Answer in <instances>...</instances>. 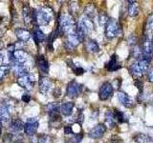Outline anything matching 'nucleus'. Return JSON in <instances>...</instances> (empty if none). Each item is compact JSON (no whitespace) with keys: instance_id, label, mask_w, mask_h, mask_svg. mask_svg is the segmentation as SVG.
<instances>
[{"instance_id":"f257e3e1","label":"nucleus","mask_w":153,"mask_h":143,"mask_svg":"<svg viewBox=\"0 0 153 143\" xmlns=\"http://www.w3.org/2000/svg\"><path fill=\"white\" fill-rule=\"evenodd\" d=\"M76 24L75 20L69 14H63L59 19V30L61 33L70 35V33L76 32Z\"/></svg>"},{"instance_id":"f03ea898","label":"nucleus","mask_w":153,"mask_h":143,"mask_svg":"<svg viewBox=\"0 0 153 143\" xmlns=\"http://www.w3.org/2000/svg\"><path fill=\"white\" fill-rule=\"evenodd\" d=\"M53 17H54V12L48 6L42 7L36 12V22L42 26L48 25L52 21Z\"/></svg>"},{"instance_id":"7ed1b4c3","label":"nucleus","mask_w":153,"mask_h":143,"mask_svg":"<svg viewBox=\"0 0 153 143\" xmlns=\"http://www.w3.org/2000/svg\"><path fill=\"white\" fill-rule=\"evenodd\" d=\"M120 27L119 23L115 19H109V21L107 22L106 26H105V36L108 39H112V38L116 37L119 33Z\"/></svg>"},{"instance_id":"20e7f679","label":"nucleus","mask_w":153,"mask_h":143,"mask_svg":"<svg viewBox=\"0 0 153 143\" xmlns=\"http://www.w3.org/2000/svg\"><path fill=\"white\" fill-rule=\"evenodd\" d=\"M16 82L20 87L26 90H31L33 87V85H35V76H33V74L28 73L25 75L17 77Z\"/></svg>"},{"instance_id":"39448f33","label":"nucleus","mask_w":153,"mask_h":143,"mask_svg":"<svg viewBox=\"0 0 153 143\" xmlns=\"http://www.w3.org/2000/svg\"><path fill=\"white\" fill-rule=\"evenodd\" d=\"M76 28H78L79 30H80L81 32H83L85 35H87L88 32L93 31L94 23L92 21V19H90L86 16H83L82 18H80L79 24L76 25Z\"/></svg>"},{"instance_id":"423d86ee","label":"nucleus","mask_w":153,"mask_h":143,"mask_svg":"<svg viewBox=\"0 0 153 143\" xmlns=\"http://www.w3.org/2000/svg\"><path fill=\"white\" fill-rule=\"evenodd\" d=\"M81 91V86L75 80H72L71 82L68 83L66 89V94L67 97L70 98H75L76 97H79V94H80Z\"/></svg>"},{"instance_id":"0eeeda50","label":"nucleus","mask_w":153,"mask_h":143,"mask_svg":"<svg viewBox=\"0 0 153 143\" xmlns=\"http://www.w3.org/2000/svg\"><path fill=\"white\" fill-rule=\"evenodd\" d=\"M113 94V87L112 85L109 82H104L100 88V92H99V97L100 100H107L110 98Z\"/></svg>"},{"instance_id":"6e6552de","label":"nucleus","mask_w":153,"mask_h":143,"mask_svg":"<svg viewBox=\"0 0 153 143\" xmlns=\"http://www.w3.org/2000/svg\"><path fill=\"white\" fill-rule=\"evenodd\" d=\"M38 129V122L37 118H29L27 122L24 124V131L27 136H33L36 133Z\"/></svg>"},{"instance_id":"1a4fd4ad","label":"nucleus","mask_w":153,"mask_h":143,"mask_svg":"<svg viewBox=\"0 0 153 143\" xmlns=\"http://www.w3.org/2000/svg\"><path fill=\"white\" fill-rule=\"evenodd\" d=\"M105 131H106V126H105V124H98V125H96L94 128L91 129L88 136L91 138L98 139V138H100L104 135Z\"/></svg>"},{"instance_id":"9d476101","label":"nucleus","mask_w":153,"mask_h":143,"mask_svg":"<svg viewBox=\"0 0 153 143\" xmlns=\"http://www.w3.org/2000/svg\"><path fill=\"white\" fill-rule=\"evenodd\" d=\"M23 18L26 24H30L33 21H36V12L32 11L27 5L23 6Z\"/></svg>"},{"instance_id":"9b49d317","label":"nucleus","mask_w":153,"mask_h":143,"mask_svg":"<svg viewBox=\"0 0 153 143\" xmlns=\"http://www.w3.org/2000/svg\"><path fill=\"white\" fill-rule=\"evenodd\" d=\"M52 80L48 77H41L39 79V92L43 94H47L52 89Z\"/></svg>"},{"instance_id":"f8f14e48","label":"nucleus","mask_w":153,"mask_h":143,"mask_svg":"<svg viewBox=\"0 0 153 143\" xmlns=\"http://www.w3.org/2000/svg\"><path fill=\"white\" fill-rule=\"evenodd\" d=\"M118 99L124 107H126V108L133 107V105H134L133 100L131 99V97H129L124 92H119L118 93Z\"/></svg>"},{"instance_id":"ddd939ff","label":"nucleus","mask_w":153,"mask_h":143,"mask_svg":"<svg viewBox=\"0 0 153 143\" xmlns=\"http://www.w3.org/2000/svg\"><path fill=\"white\" fill-rule=\"evenodd\" d=\"M16 35L19 40L22 42H27L30 40L31 38V32H29L26 29H22V28H17L16 29Z\"/></svg>"},{"instance_id":"4468645a","label":"nucleus","mask_w":153,"mask_h":143,"mask_svg":"<svg viewBox=\"0 0 153 143\" xmlns=\"http://www.w3.org/2000/svg\"><path fill=\"white\" fill-rule=\"evenodd\" d=\"M13 60L14 63H18V64H24L27 61V54L22 50H16L13 52ZM13 63V64H14Z\"/></svg>"},{"instance_id":"2eb2a0df","label":"nucleus","mask_w":153,"mask_h":143,"mask_svg":"<svg viewBox=\"0 0 153 143\" xmlns=\"http://www.w3.org/2000/svg\"><path fill=\"white\" fill-rule=\"evenodd\" d=\"M105 67H106L107 71L109 72H115V71H118L120 68H121V64H119L118 62V56L117 55H113L111 56V58H110L109 62L105 65Z\"/></svg>"},{"instance_id":"dca6fc26","label":"nucleus","mask_w":153,"mask_h":143,"mask_svg":"<svg viewBox=\"0 0 153 143\" xmlns=\"http://www.w3.org/2000/svg\"><path fill=\"white\" fill-rule=\"evenodd\" d=\"M116 116H115L114 111H107L105 114V126H108L110 129H112L116 125Z\"/></svg>"},{"instance_id":"f3484780","label":"nucleus","mask_w":153,"mask_h":143,"mask_svg":"<svg viewBox=\"0 0 153 143\" xmlns=\"http://www.w3.org/2000/svg\"><path fill=\"white\" fill-rule=\"evenodd\" d=\"M37 65H38V68H39V71L41 72V74H47L48 73H49V67H50L49 62L47 61V59L43 55L38 57Z\"/></svg>"},{"instance_id":"a211bd4d","label":"nucleus","mask_w":153,"mask_h":143,"mask_svg":"<svg viewBox=\"0 0 153 143\" xmlns=\"http://www.w3.org/2000/svg\"><path fill=\"white\" fill-rule=\"evenodd\" d=\"M13 73L17 77H20L22 75H25L28 74V69L26 68V66L24 64H18V63H14L13 65Z\"/></svg>"},{"instance_id":"6ab92c4d","label":"nucleus","mask_w":153,"mask_h":143,"mask_svg":"<svg viewBox=\"0 0 153 143\" xmlns=\"http://www.w3.org/2000/svg\"><path fill=\"white\" fill-rule=\"evenodd\" d=\"M128 8H127V13L128 15L131 17H135L139 14L140 12V8H139V4L135 1H128Z\"/></svg>"},{"instance_id":"aec40b11","label":"nucleus","mask_w":153,"mask_h":143,"mask_svg":"<svg viewBox=\"0 0 153 143\" xmlns=\"http://www.w3.org/2000/svg\"><path fill=\"white\" fill-rule=\"evenodd\" d=\"M74 103L73 102H65L60 106V112L65 116H69L73 113L74 109Z\"/></svg>"},{"instance_id":"412c9836","label":"nucleus","mask_w":153,"mask_h":143,"mask_svg":"<svg viewBox=\"0 0 153 143\" xmlns=\"http://www.w3.org/2000/svg\"><path fill=\"white\" fill-rule=\"evenodd\" d=\"M80 42L81 41H80L79 37L78 35H76V32H72V33H70V35H67V41H66V43H67V44H69L70 46H72L73 48L78 46Z\"/></svg>"},{"instance_id":"4be33fe9","label":"nucleus","mask_w":153,"mask_h":143,"mask_svg":"<svg viewBox=\"0 0 153 143\" xmlns=\"http://www.w3.org/2000/svg\"><path fill=\"white\" fill-rule=\"evenodd\" d=\"M10 129L13 132H19L24 129V123L20 119H13L12 122L10 123Z\"/></svg>"},{"instance_id":"5701e85b","label":"nucleus","mask_w":153,"mask_h":143,"mask_svg":"<svg viewBox=\"0 0 153 143\" xmlns=\"http://www.w3.org/2000/svg\"><path fill=\"white\" fill-rule=\"evenodd\" d=\"M137 65H138V68L140 69V71L142 72L143 74L149 70V61L146 60V58H143V57H142L141 59L138 60Z\"/></svg>"},{"instance_id":"b1692460","label":"nucleus","mask_w":153,"mask_h":143,"mask_svg":"<svg viewBox=\"0 0 153 143\" xmlns=\"http://www.w3.org/2000/svg\"><path fill=\"white\" fill-rule=\"evenodd\" d=\"M85 46H86V50L90 52H97L100 51L99 44L93 39H88L87 41H86Z\"/></svg>"},{"instance_id":"393cba45","label":"nucleus","mask_w":153,"mask_h":143,"mask_svg":"<svg viewBox=\"0 0 153 143\" xmlns=\"http://www.w3.org/2000/svg\"><path fill=\"white\" fill-rule=\"evenodd\" d=\"M33 38H35V41L36 42V44H38L39 42H43L46 39V36L39 28L36 27L35 30H33Z\"/></svg>"},{"instance_id":"a878e982","label":"nucleus","mask_w":153,"mask_h":143,"mask_svg":"<svg viewBox=\"0 0 153 143\" xmlns=\"http://www.w3.org/2000/svg\"><path fill=\"white\" fill-rule=\"evenodd\" d=\"M0 119L3 122H7L10 119V111L6 105L0 106Z\"/></svg>"},{"instance_id":"bb28decb","label":"nucleus","mask_w":153,"mask_h":143,"mask_svg":"<svg viewBox=\"0 0 153 143\" xmlns=\"http://www.w3.org/2000/svg\"><path fill=\"white\" fill-rule=\"evenodd\" d=\"M133 140L136 143H148L150 141V137L146 133H138L133 137Z\"/></svg>"},{"instance_id":"cd10ccee","label":"nucleus","mask_w":153,"mask_h":143,"mask_svg":"<svg viewBox=\"0 0 153 143\" xmlns=\"http://www.w3.org/2000/svg\"><path fill=\"white\" fill-rule=\"evenodd\" d=\"M129 72H130L131 75L133 76L134 78H139V77H141V76L143 75L142 72L140 71V69L138 68L137 63L131 65V67L129 68Z\"/></svg>"},{"instance_id":"c85d7f7f","label":"nucleus","mask_w":153,"mask_h":143,"mask_svg":"<svg viewBox=\"0 0 153 143\" xmlns=\"http://www.w3.org/2000/svg\"><path fill=\"white\" fill-rule=\"evenodd\" d=\"M11 72V66L10 65H1L0 66V79L7 76Z\"/></svg>"},{"instance_id":"c756f323","label":"nucleus","mask_w":153,"mask_h":143,"mask_svg":"<svg viewBox=\"0 0 153 143\" xmlns=\"http://www.w3.org/2000/svg\"><path fill=\"white\" fill-rule=\"evenodd\" d=\"M85 14H86V17H88L90 19H92L96 15V9L93 5H89V6L86 7Z\"/></svg>"},{"instance_id":"7c9ffc66","label":"nucleus","mask_w":153,"mask_h":143,"mask_svg":"<svg viewBox=\"0 0 153 143\" xmlns=\"http://www.w3.org/2000/svg\"><path fill=\"white\" fill-rule=\"evenodd\" d=\"M114 113H115V116H116L117 120H118L120 123H124V122H126V121H127V118H126V114H124L123 112L118 111V110H115Z\"/></svg>"},{"instance_id":"2f4dec72","label":"nucleus","mask_w":153,"mask_h":143,"mask_svg":"<svg viewBox=\"0 0 153 143\" xmlns=\"http://www.w3.org/2000/svg\"><path fill=\"white\" fill-rule=\"evenodd\" d=\"M109 17L105 13H102L99 14V23L100 26H106L107 22L109 21Z\"/></svg>"},{"instance_id":"473e14b6","label":"nucleus","mask_w":153,"mask_h":143,"mask_svg":"<svg viewBox=\"0 0 153 143\" xmlns=\"http://www.w3.org/2000/svg\"><path fill=\"white\" fill-rule=\"evenodd\" d=\"M82 136V133H75L73 136L67 139V143H80Z\"/></svg>"},{"instance_id":"72a5a7b5","label":"nucleus","mask_w":153,"mask_h":143,"mask_svg":"<svg viewBox=\"0 0 153 143\" xmlns=\"http://www.w3.org/2000/svg\"><path fill=\"white\" fill-rule=\"evenodd\" d=\"M146 30L148 32H153V14H150L146 21Z\"/></svg>"},{"instance_id":"f704fd0d","label":"nucleus","mask_w":153,"mask_h":143,"mask_svg":"<svg viewBox=\"0 0 153 143\" xmlns=\"http://www.w3.org/2000/svg\"><path fill=\"white\" fill-rule=\"evenodd\" d=\"M38 143H52V139L49 136L41 135L38 137Z\"/></svg>"},{"instance_id":"c9c22d12","label":"nucleus","mask_w":153,"mask_h":143,"mask_svg":"<svg viewBox=\"0 0 153 143\" xmlns=\"http://www.w3.org/2000/svg\"><path fill=\"white\" fill-rule=\"evenodd\" d=\"M73 71H74V73L76 74H78V75H81V74H83V73H84V70L79 66H74L73 67Z\"/></svg>"},{"instance_id":"e433bc0d","label":"nucleus","mask_w":153,"mask_h":143,"mask_svg":"<svg viewBox=\"0 0 153 143\" xmlns=\"http://www.w3.org/2000/svg\"><path fill=\"white\" fill-rule=\"evenodd\" d=\"M147 79L149 82L153 83V67H151V68L147 71Z\"/></svg>"},{"instance_id":"4c0bfd02","label":"nucleus","mask_w":153,"mask_h":143,"mask_svg":"<svg viewBox=\"0 0 153 143\" xmlns=\"http://www.w3.org/2000/svg\"><path fill=\"white\" fill-rule=\"evenodd\" d=\"M64 133L65 135H73L74 132H73V128H72V126H70V125L65 126L64 127Z\"/></svg>"},{"instance_id":"58836bf2","label":"nucleus","mask_w":153,"mask_h":143,"mask_svg":"<svg viewBox=\"0 0 153 143\" xmlns=\"http://www.w3.org/2000/svg\"><path fill=\"white\" fill-rule=\"evenodd\" d=\"M22 100L25 103H29V102H30V100H31V97L29 94H24L22 95Z\"/></svg>"},{"instance_id":"ea45409f","label":"nucleus","mask_w":153,"mask_h":143,"mask_svg":"<svg viewBox=\"0 0 153 143\" xmlns=\"http://www.w3.org/2000/svg\"><path fill=\"white\" fill-rule=\"evenodd\" d=\"M135 85L137 86V88L140 90V92H142V88H143V82L141 80H139V79H136L135 80Z\"/></svg>"},{"instance_id":"a19ab883","label":"nucleus","mask_w":153,"mask_h":143,"mask_svg":"<svg viewBox=\"0 0 153 143\" xmlns=\"http://www.w3.org/2000/svg\"><path fill=\"white\" fill-rule=\"evenodd\" d=\"M8 52H10V54H13V52L16 51V45L14 44H11V45H9L8 46Z\"/></svg>"},{"instance_id":"79ce46f5","label":"nucleus","mask_w":153,"mask_h":143,"mask_svg":"<svg viewBox=\"0 0 153 143\" xmlns=\"http://www.w3.org/2000/svg\"><path fill=\"white\" fill-rule=\"evenodd\" d=\"M4 62V54L0 51V66H1V64Z\"/></svg>"},{"instance_id":"37998d69","label":"nucleus","mask_w":153,"mask_h":143,"mask_svg":"<svg viewBox=\"0 0 153 143\" xmlns=\"http://www.w3.org/2000/svg\"><path fill=\"white\" fill-rule=\"evenodd\" d=\"M3 46H4V44H3V42L0 40V51H1L2 49H3Z\"/></svg>"},{"instance_id":"c03bdc74","label":"nucleus","mask_w":153,"mask_h":143,"mask_svg":"<svg viewBox=\"0 0 153 143\" xmlns=\"http://www.w3.org/2000/svg\"><path fill=\"white\" fill-rule=\"evenodd\" d=\"M14 143H22V142H20V141H16Z\"/></svg>"},{"instance_id":"a18cd8bd","label":"nucleus","mask_w":153,"mask_h":143,"mask_svg":"<svg viewBox=\"0 0 153 143\" xmlns=\"http://www.w3.org/2000/svg\"><path fill=\"white\" fill-rule=\"evenodd\" d=\"M0 121H1V119H0ZM0 131H1V126H0Z\"/></svg>"}]
</instances>
